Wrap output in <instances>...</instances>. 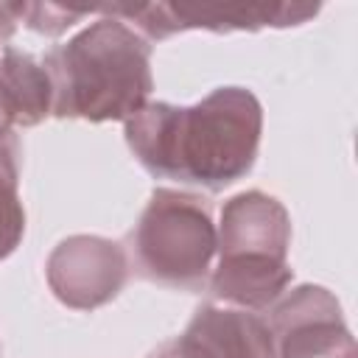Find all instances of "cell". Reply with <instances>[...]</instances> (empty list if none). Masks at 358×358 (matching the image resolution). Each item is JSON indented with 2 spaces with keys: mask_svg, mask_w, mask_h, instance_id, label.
<instances>
[{
  "mask_svg": "<svg viewBox=\"0 0 358 358\" xmlns=\"http://www.w3.org/2000/svg\"><path fill=\"white\" fill-rule=\"evenodd\" d=\"M53 296L73 310H95L112 302L129 280V255L101 235L64 238L45 263Z\"/></svg>",
  "mask_w": 358,
  "mask_h": 358,
  "instance_id": "7",
  "label": "cell"
},
{
  "mask_svg": "<svg viewBox=\"0 0 358 358\" xmlns=\"http://www.w3.org/2000/svg\"><path fill=\"white\" fill-rule=\"evenodd\" d=\"M123 134L151 176L218 193L252 171L263 106L246 87H218L193 106L148 101L123 123Z\"/></svg>",
  "mask_w": 358,
  "mask_h": 358,
  "instance_id": "1",
  "label": "cell"
},
{
  "mask_svg": "<svg viewBox=\"0 0 358 358\" xmlns=\"http://www.w3.org/2000/svg\"><path fill=\"white\" fill-rule=\"evenodd\" d=\"M53 117L62 120H129L154 90L151 42L117 17H98L76 36L53 45L42 59Z\"/></svg>",
  "mask_w": 358,
  "mask_h": 358,
  "instance_id": "2",
  "label": "cell"
},
{
  "mask_svg": "<svg viewBox=\"0 0 358 358\" xmlns=\"http://www.w3.org/2000/svg\"><path fill=\"white\" fill-rule=\"evenodd\" d=\"M11 8H14L17 22L22 20L31 31L45 34V36H59L70 25H76L78 20L98 11V6L73 8V6H59V3H11Z\"/></svg>",
  "mask_w": 358,
  "mask_h": 358,
  "instance_id": "10",
  "label": "cell"
},
{
  "mask_svg": "<svg viewBox=\"0 0 358 358\" xmlns=\"http://www.w3.org/2000/svg\"><path fill=\"white\" fill-rule=\"evenodd\" d=\"M271 358H355V338L324 285H296L266 316Z\"/></svg>",
  "mask_w": 358,
  "mask_h": 358,
  "instance_id": "6",
  "label": "cell"
},
{
  "mask_svg": "<svg viewBox=\"0 0 358 358\" xmlns=\"http://www.w3.org/2000/svg\"><path fill=\"white\" fill-rule=\"evenodd\" d=\"M215 243L213 204L204 196L157 187L129 232V257L137 277L193 294L207 288Z\"/></svg>",
  "mask_w": 358,
  "mask_h": 358,
  "instance_id": "4",
  "label": "cell"
},
{
  "mask_svg": "<svg viewBox=\"0 0 358 358\" xmlns=\"http://www.w3.org/2000/svg\"><path fill=\"white\" fill-rule=\"evenodd\" d=\"M53 109V90L45 64L11 45L0 48V112L14 126H39Z\"/></svg>",
  "mask_w": 358,
  "mask_h": 358,
  "instance_id": "9",
  "label": "cell"
},
{
  "mask_svg": "<svg viewBox=\"0 0 358 358\" xmlns=\"http://www.w3.org/2000/svg\"><path fill=\"white\" fill-rule=\"evenodd\" d=\"M14 28H17V17H14L11 3H0V45L11 39Z\"/></svg>",
  "mask_w": 358,
  "mask_h": 358,
  "instance_id": "11",
  "label": "cell"
},
{
  "mask_svg": "<svg viewBox=\"0 0 358 358\" xmlns=\"http://www.w3.org/2000/svg\"><path fill=\"white\" fill-rule=\"evenodd\" d=\"M101 14L134 22L148 42L168 39L182 31H260L302 25L319 14L316 3H106Z\"/></svg>",
  "mask_w": 358,
  "mask_h": 358,
  "instance_id": "5",
  "label": "cell"
},
{
  "mask_svg": "<svg viewBox=\"0 0 358 358\" xmlns=\"http://www.w3.org/2000/svg\"><path fill=\"white\" fill-rule=\"evenodd\" d=\"M207 291L241 310H268L291 285V215L274 196L243 190L224 201Z\"/></svg>",
  "mask_w": 358,
  "mask_h": 358,
  "instance_id": "3",
  "label": "cell"
},
{
  "mask_svg": "<svg viewBox=\"0 0 358 358\" xmlns=\"http://www.w3.org/2000/svg\"><path fill=\"white\" fill-rule=\"evenodd\" d=\"M148 358H271V336L266 319L252 310L201 305L185 333L162 341Z\"/></svg>",
  "mask_w": 358,
  "mask_h": 358,
  "instance_id": "8",
  "label": "cell"
}]
</instances>
